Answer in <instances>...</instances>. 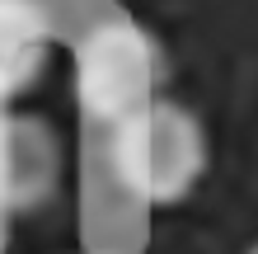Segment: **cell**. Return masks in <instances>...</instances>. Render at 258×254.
Returning <instances> with one entry per match:
<instances>
[{
	"instance_id": "6da1fadb",
	"label": "cell",
	"mask_w": 258,
	"mask_h": 254,
	"mask_svg": "<svg viewBox=\"0 0 258 254\" xmlns=\"http://www.w3.org/2000/svg\"><path fill=\"white\" fill-rule=\"evenodd\" d=\"M207 160H211V141H207L202 118L169 94L150 99L141 113H132L127 123L108 132L113 179L146 212L178 207L202 184Z\"/></svg>"
},
{
	"instance_id": "7a4b0ae2",
	"label": "cell",
	"mask_w": 258,
	"mask_h": 254,
	"mask_svg": "<svg viewBox=\"0 0 258 254\" xmlns=\"http://www.w3.org/2000/svg\"><path fill=\"white\" fill-rule=\"evenodd\" d=\"M75 104L89 127H117L164 94L169 62L160 38L127 14H103L75 38L71 52Z\"/></svg>"
},
{
	"instance_id": "3957f363",
	"label": "cell",
	"mask_w": 258,
	"mask_h": 254,
	"mask_svg": "<svg viewBox=\"0 0 258 254\" xmlns=\"http://www.w3.org/2000/svg\"><path fill=\"white\" fill-rule=\"evenodd\" d=\"M61 184V137L42 113L0 104V217H28Z\"/></svg>"
},
{
	"instance_id": "277c9868",
	"label": "cell",
	"mask_w": 258,
	"mask_h": 254,
	"mask_svg": "<svg viewBox=\"0 0 258 254\" xmlns=\"http://www.w3.org/2000/svg\"><path fill=\"white\" fill-rule=\"evenodd\" d=\"M61 38L47 0H0V104H19Z\"/></svg>"
},
{
	"instance_id": "5b68a950",
	"label": "cell",
	"mask_w": 258,
	"mask_h": 254,
	"mask_svg": "<svg viewBox=\"0 0 258 254\" xmlns=\"http://www.w3.org/2000/svg\"><path fill=\"white\" fill-rule=\"evenodd\" d=\"M249 254H258V245H253V249H249Z\"/></svg>"
}]
</instances>
